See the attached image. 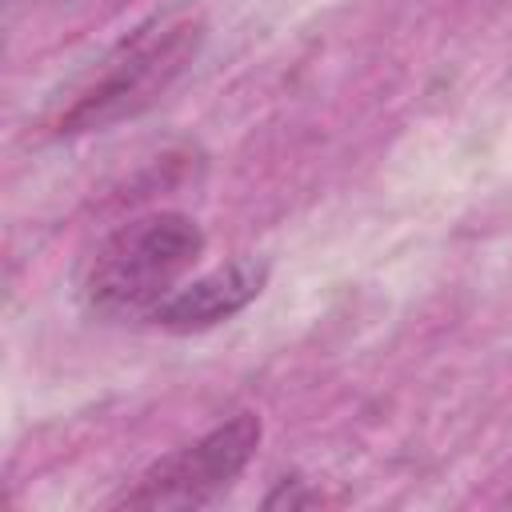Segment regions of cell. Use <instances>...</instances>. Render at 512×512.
<instances>
[{
  "instance_id": "cell-1",
  "label": "cell",
  "mask_w": 512,
  "mask_h": 512,
  "mask_svg": "<svg viewBox=\"0 0 512 512\" xmlns=\"http://www.w3.org/2000/svg\"><path fill=\"white\" fill-rule=\"evenodd\" d=\"M204 232L184 212H148L108 232L84 268V300L100 316H152L200 260Z\"/></svg>"
},
{
  "instance_id": "cell-3",
  "label": "cell",
  "mask_w": 512,
  "mask_h": 512,
  "mask_svg": "<svg viewBox=\"0 0 512 512\" xmlns=\"http://www.w3.org/2000/svg\"><path fill=\"white\" fill-rule=\"evenodd\" d=\"M260 416L236 412L172 456L156 460L116 504L124 508H200L216 500L252 460L260 444Z\"/></svg>"
},
{
  "instance_id": "cell-2",
  "label": "cell",
  "mask_w": 512,
  "mask_h": 512,
  "mask_svg": "<svg viewBox=\"0 0 512 512\" xmlns=\"http://www.w3.org/2000/svg\"><path fill=\"white\" fill-rule=\"evenodd\" d=\"M200 36H204L200 20L192 16L156 20V24L136 28L112 48V56L100 64L92 84L60 112L56 132L60 136L96 132L156 104L168 92V84L192 64Z\"/></svg>"
},
{
  "instance_id": "cell-5",
  "label": "cell",
  "mask_w": 512,
  "mask_h": 512,
  "mask_svg": "<svg viewBox=\"0 0 512 512\" xmlns=\"http://www.w3.org/2000/svg\"><path fill=\"white\" fill-rule=\"evenodd\" d=\"M280 504L300 508V504H312V496H308V492H300V480H280V488L264 500V508H280Z\"/></svg>"
},
{
  "instance_id": "cell-4",
  "label": "cell",
  "mask_w": 512,
  "mask_h": 512,
  "mask_svg": "<svg viewBox=\"0 0 512 512\" xmlns=\"http://www.w3.org/2000/svg\"><path fill=\"white\" fill-rule=\"evenodd\" d=\"M264 280H268V264L264 260H252V256L228 260V264H220V268L180 284L176 292H168L148 320L156 328L180 332V336L216 328L228 316L244 312L264 292Z\"/></svg>"
}]
</instances>
